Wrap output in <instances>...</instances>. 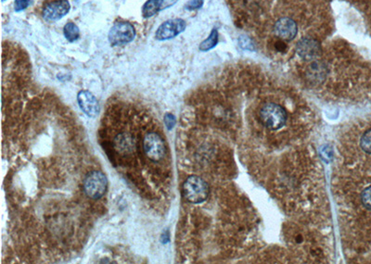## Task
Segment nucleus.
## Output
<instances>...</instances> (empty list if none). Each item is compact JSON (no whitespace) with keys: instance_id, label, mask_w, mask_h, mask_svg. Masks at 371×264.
<instances>
[{"instance_id":"nucleus-3","label":"nucleus","mask_w":371,"mask_h":264,"mask_svg":"<svg viewBox=\"0 0 371 264\" xmlns=\"http://www.w3.org/2000/svg\"><path fill=\"white\" fill-rule=\"evenodd\" d=\"M83 187L88 198L92 200H100L107 191V176L102 171H90L85 177Z\"/></svg>"},{"instance_id":"nucleus-15","label":"nucleus","mask_w":371,"mask_h":264,"mask_svg":"<svg viewBox=\"0 0 371 264\" xmlns=\"http://www.w3.org/2000/svg\"><path fill=\"white\" fill-rule=\"evenodd\" d=\"M360 145H361V148H362V150H364L365 152L371 154V129L367 131L363 136L361 137Z\"/></svg>"},{"instance_id":"nucleus-9","label":"nucleus","mask_w":371,"mask_h":264,"mask_svg":"<svg viewBox=\"0 0 371 264\" xmlns=\"http://www.w3.org/2000/svg\"><path fill=\"white\" fill-rule=\"evenodd\" d=\"M297 23L288 17L278 19L274 25L275 35L284 41H292L297 35Z\"/></svg>"},{"instance_id":"nucleus-11","label":"nucleus","mask_w":371,"mask_h":264,"mask_svg":"<svg viewBox=\"0 0 371 264\" xmlns=\"http://www.w3.org/2000/svg\"><path fill=\"white\" fill-rule=\"evenodd\" d=\"M179 0H148L142 6V16L145 19L151 18L160 11L174 6Z\"/></svg>"},{"instance_id":"nucleus-8","label":"nucleus","mask_w":371,"mask_h":264,"mask_svg":"<svg viewBox=\"0 0 371 264\" xmlns=\"http://www.w3.org/2000/svg\"><path fill=\"white\" fill-rule=\"evenodd\" d=\"M77 101L82 111L90 118H95L100 113V107L99 101L91 92L82 90L77 95Z\"/></svg>"},{"instance_id":"nucleus-13","label":"nucleus","mask_w":371,"mask_h":264,"mask_svg":"<svg viewBox=\"0 0 371 264\" xmlns=\"http://www.w3.org/2000/svg\"><path fill=\"white\" fill-rule=\"evenodd\" d=\"M63 35L69 42L76 41L80 36V30L74 22H68L64 25Z\"/></svg>"},{"instance_id":"nucleus-23","label":"nucleus","mask_w":371,"mask_h":264,"mask_svg":"<svg viewBox=\"0 0 371 264\" xmlns=\"http://www.w3.org/2000/svg\"><path fill=\"white\" fill-rule=\"evenodd\" d=\"M298 238H297V242H302V240H303V238H302V236H297Z\"/></svg>"},{"instance_id":"nucleus-17","label":"nucleus","mask_w":371,"mask_h":264,"mask_svg":"<svg viewBox=\"0 0 371 264\" xmlns=\"http://www.w3.org/2000/svg\"><path fill=\"white\" fill-rule=\"evenodd\" d=\"M239 44L241 46V48L245 50H250L252 51L254 50V45L252 43V41L250 40V38L248 36H242L239 38Z\"/></svg>"},{"instance_id":"nucleus-7","label":"nucleus","mask_w":371,"mask_h":264,"mask_svg":"<svg viewBox=\"0 0 371 264\" xmlns=\"http://www.w3.org/2000/svg\"><path fill=\"white\" fill-rule=\"evenodd\" d=\"M186 23L182 19H171L162 23L155 33V38L159 41H165L175 38L185 31Z\"/></svg>"},{"instance_id":"nucleus-18","label":"nucleus","mask_w":371,"mask_h":264,"mask_svg":"<svg viewBox=\"0 0 371 264\" xmlns=\"http://www.w3.org/2000/svg\"><path fill=\"white\" fill-rule=\"evenodd\" d=\"M33 0H15L14 10L16 12H21L26 9L32 4Z\"/></svg>"},{"instance_id":"nucleus-22","label":"nucleus","mask_w":371,"mask_h":264,"mask_svg":"<svg viewBox=\"0 0 371 264\" xmlns=\"http://www.w3.org/2000/svg\"><path fill=\"white\" fill-rule=\"evenodd\" d=\"M275 48L279 52H284L287 50V45L284 42V40H278V42L275 44Z\"/></svg>"},{"instance_id":"nucleus-2","label":"nucleus","mask_w":371,"mask_h":264,"mask_svg":"<svg viewBox=\"0 0 371 264\" xmlns=\"http://www.w3.org/2000/svg\"><path fill=\"white\" fill-rule=\"evenodd\" d=\"M260 119L265 127L270 130L280 129L287 121L285 109L276 103H266L260 110Z\"/></svg>"},{"instance_id":"nucleus-20","label":"nucleus","mask_w":371,"mask_h":264,"mask_svg":"<svg viewBox=\"0 0 371 264\" xmlns=\"http://www.w3.org/2000/svg\"><path fill=\"white\" fill-rule=\"evenodd\" d=\"M164 123L168 130H171L176 125V117L171 113H166L164 115Z\"/></svg>"},{"instance_id":"nucleus-12","label":"nucleus","mask_w":371,"mask_h":264,"mask_svg":"<svg viewBox=\"0 0 371 264\" xmlns=\"http://www.w3.org/2000/svg\"><path fill=\"white\" fill-rule=\"evenodd\" d=\"M328 68L322 61L315 60L308 66L307 70V78L310 83L317 85L321 84L327 77Z\"/></svg>"},{"instance_id":"nucleus-1","label":"nucleus","mask_w":371,"mask_h":264,"mask_svg":"<svg viewBox=\"0 0 371 264\" xmlns=\"http://www.w3.org/2000/svg\"><path fill=\"white\" fill-rule=\"evenodd\" d=\"M182 190L186 200L193 204H199L207 200L210 191L207 183L197 175L186 179Z\"/></svg>"},{"instance_id":"nucleus-10","label":"nucleus","mask_w":371,"mask_h":264,"mask_svg":"<svg viewBox=\"0 0 371 264\" xmlns=\"http://www.w3.org/2000/svg\"><path fill=\"white\" fill-rule=\"evenodd\" d=\"M296 52L302 58L313 59L320 54L321 47L314 38L303 37L296 45Z\"/></svg>"},{"instance_id":"nucleus-4","label":"nucleus","mask_w":371,"mask_h":264,"mask_svg":"<svg viewBox=\"0 0 371 264\" xmlns=\"http://www.w3.org/2000/svg\"><path fill=\"white\" fill-rule=\"evenodd\" d=\"M136 29L128 22H116L109 32L108 39L111 46H124L134 41Z\"/></svg>"},{"instance_id":"nucleus-19","label":"nucleus","mask_w":371,"mask_h":264,"mask_svg":"<svg viewBox=\"0 0 371 264\" xmlns=\"http://www.w3.org/2000/svg\"><path fill=\"white\" fill-rule=\"evenodd\" d=\"M204 0H189L185 7L188 10H193V9H199L203 6Z\"/></svg>"},{"instance_id":"nucleus-21","label":"nucleus","mask_w":371,"mask_h":264,"mask_svg":"<svg viewBox=\"0 0 371 264\" xmlns=\"http://www.w3.org/2000/svg\"><path fill=\"white\" fill-rule=\"evenodd\" d=\"M321 157L325 161L329 162L331 160V158H332V150L330 148H328V147L324 148L321 150Z\"/></svg>"},{"instance_id":"nucleus-24","label":"nucleus","mask_w":371,"mask_h":264,"mask_svg":"<svg viewBox=\"0 0 371 264\" xmlns=\"http://www.w3.org/2000/svg\"><path fill=\"white\" fill-rule=\"evenodd\" d=\"M5 1H6V0H2V2H5Z\"/></svg>"},{"instance_id":"nucleus-14","label":"nucleus","mask_w":371,"mask_h":264,"mask_svg":"<svg viewBox=\"0 0 371 264\" xmlns=\"http://www.w3.org/2000/svg\"><path fill=\"white\" fill-rule=\"evenodd\" d=\"M217 43H218V32L216 29L214 28L212 30L210 36L200 43V50L202 52H206L209 50H213Z\"/></svg>"},{"instance_id":"nucleus-25","label":"nucleus","mask_w":371,"mask_h":264,"mask_svg":"<svg viewBox=\"0 0 371 264\" xmlns=\"http://www.w3.org/2000/svg\"><path fill=\"white\" fill-rule=\"evenodd\" d=\"M75 1H78V0H75Z\"/></svg>"},{"instance_id":"nucleus-6","label":"nucleus","mask_w":371,"mask_h":264,"mask_svg":"<svg viewBox=\"0 0 371 264\" xmlns=\"http://www.w3.org/2000/svg\"><path fill=\"white\" fill-rule=\"evenodd\" d=\"M71 5L68 0H50L44 4L42 17L49 22L60 21L69 13Z\"/></svg>"},{"instance_id":"nucleus-5","label":"nucleus","mask_w":371,"mask_h":264,"mask_svg":"<svg viewBox=\"0 0 371 264\" xmlns=\"http://www.w3.org/2000/svg\"><path fill=\"white\" fill-rule=\"evenodd\" d=\"M143 150L152 161H160L166 154V147L163 137L157 133H148L143 139Z\"/></svg>"},{"instance_id":"nucleus-16","label":"nucleus","mask_w":371,"mask_h":264,"mask_svg":"<svg viewBox=\"0 0 371 264\" xmlns=\"http://www.w3.org/2000/svg\"><path fill=\"white\" fill-rule=\"evenodd\" d=\"M361 201L365 207L371 211V186L367 187L362 192Z\"/></svg>"}]
</instances>
